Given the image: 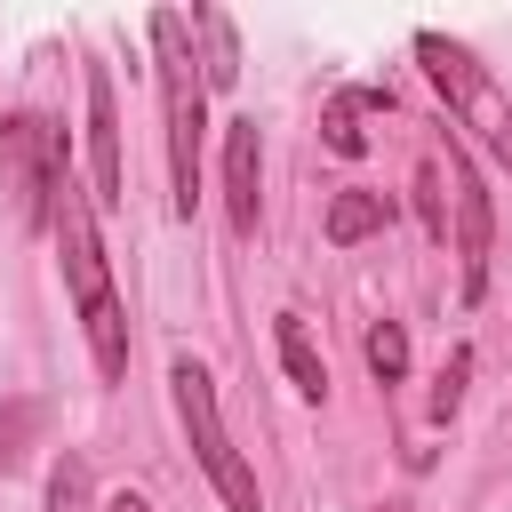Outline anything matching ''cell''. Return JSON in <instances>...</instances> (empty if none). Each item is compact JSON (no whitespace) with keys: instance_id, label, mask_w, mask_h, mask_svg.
<instances>
[{"instance_id":"cell-1","label":"cell","mask_w":512,"mask_h":512,"mask_svg":"<svg viewBox=\"0 0 512 512\" xmlns=\"http://www.w3.org/2000/svg\"><path fill=\"white\" fill-rule=\"evenodd\" d=\"M48 232H56L64 288H72V304H80L96 376L120 384V376H128V320H120V296H112V264H104V232H96V200L72 184V168H64L56 192H48Z\"/></svg>"},{"instance_id":"cell-2","label":"cell","mask_w":512,"mask_h":512,"mask_svg":"<svg viewBox=\"0 0 512 512\" xmlns=\"http://www.w3.org/2000/svg\"><path fill=\"white\" fill-rule=\"evenodd\" d=\"M152 56H160L168 184H176V216L192 224V208H200V144H208V80H200V56H192V24H184V8H152Z\"/></svg>"},{"instance_id":"cell-3","label":"cell","mask_w":512,"mask_h":512,"mask_svg":"<svg viewBox=\"0 0 512 512\" xmlns=\"http://www.w3.org/2000/svg\"><path fill=\"white\" fill-rule=\"evenodd\" d=\"M168 384H176L184 440H192V456H200L208 488L224 496V512H264V488H256L248 456H240V448H232V432H224V408H216V384H208V368H200V360H176V368H168Z\"/></svg>"},{"instance_id":"cell-4","label":"cell","mask_w":512,"mask_h":512,"mask_svg":"<svg viewBox=\"0 0 512 512\" xmlns=\"http://www.w3.org/2000/svg\"><path fill=\"white\" fill-rule=\"evenodd\" d=\"M416 64H424L432 88L448 96V112H456V120L512 168V96L488 80V64H480L464 40H448V32H416Z\"/></svg>"},{"instance_id":"cell-5","label":"cell","mask_w":512,"mask_h":512,"mask_svg":"<svg viewBox=\"0 0 512 512\" xmlns=\"http://www.w3.org/2000/svg\"><path fill=\"white\" fill-rule=\"evenodd\" d=\"M64 168H72V160H64V136H56L40 112H8V120H0V192H8V208H16L24 232L48 224V192H56Z\"/></svg>"},{"instance_id":"cell-6","label":"cell","mask_w":512,"mask_h":512,"mask_svg":"<svg viewBox=\"0 0 512 512\" xmlns=\"http://www.w3.org/2000/svg\"><path fill=\"white\" fill-rule=\"evenodd\" d=\"M440 184H448V224H456V264H464V304L488 288V240H496V208H488V184L472 168V152L448 136L440 152Z\"/></svg>"},{"instance_id":"cell-7","label":"cell","mask_w":512,"mask_h":512,"mask_svg":"<svg viewBox=\"0 0 512 512\" xmlns=\"http://www.w3.org/2000/svg\"><path fill=\"white\" fill-rule=\"evenodd\" d=\"M88 200L96 216L128 200V168H120V96H112V72L88 64Z\"/></svg>"},{"instance_id":"cell-8","label":"cell","mask_w":512,"mask_h":512,"mask_svg":"<svg viewBox=\"0 0 512 512\" xmlns=\"http://www.w3.org/2000/svg\"><path fill=\"white\" fill-rule=\"evenodd\" d=\"M256 200H264L256 120H232V128H224V208H232V232H256Z\"/></svg>"},{"instance_id":"cell-9","label":"cell","mask_w":512,"mask_h":512,"mask_svg":"<svg viewBox=\"0 0 512 512\" xmlns=\"http://www.w3.org/2000/svg\"><path fill=\"white\" fill-rule=\"evenodd\" d=\"M184 24H192V40H200V80H208V88H232V80H240V32H232V16H224V8H192Z\"/></svg>"},{"instance_id":"cell-10","label":"cell","mask_w":512,"mask_h":512,"mask_svg":"<svg viewBox=\"0 0 512 512\" xmlns=\"http://www.w3.org/2000/svg\"><path fill=\"white\" fill-rule=\"evenodd\" d=\"M272 336H280V368H288V384H296L304 400H320V392H328V360H320L312 328H304L296 312H280V328H272Z\"/></svg>"},{"instance_id":"cell-11","label":"cell","mask_w":512,"mask_h":512,"mask_svg":"<svg viewBox=\"0 0 512 512\" xmlns=\"http://www.w3.org/2000/svg\"><path fill=\"white\" fill-rule=\"evenodd\" d=\"M392 224V192H336V208H328V240L336 248H352V240H368V232H384Z\"/></svg>"},{"instance_id":"cell-12","label":"cell","mask_w":512,"mask_h":512,"mask_svg":"<svg viewBox=\"0 0 512 512\" xmlns=\"http://www.w3.org/2000/svg\"><path fill=\"white\" fill-rule=\"evenodd\" d=\"M384 104H392L384 88H336V96H328V112H320V128H328V144H336V152L352 160V152L368 144V136H360V112H384Z\"/></svg>"},{"instance_id":"cell-13","label":"cell","mask_w":512,"mask_h":512,"mask_svg":"<svg viewBox=\"0 0 512 512\" xmlns=\"http://www.w3.org/2000/svg\"><path fill=\"white\" fill-rule=\"evenodd\" d=\"M48 432V400H32V392H16V400H0V472H16L24 464V448Z\"/></svg>"},{"instance_id":"cell-14","label":"cell","mask_w":512,"mask_h":512,"mask_svg":"<svg viewBox=\"0 0 512 512\" xmlns=\"http://www.w3.org/2000/svg\"><path fill=\"white\" fill-rule=\"evenodd\" d=\"M360 352H368V368H376V384H400V376H408V336H400V320H376Z\"/></svg>"},{"instance_id":"cell-15","label":"cell","mask_w":512,"mask_h":512,"mask_svg":"<svg viewBox=\"0 0 512 512\" xmlns=\"http://www.w3.org/2000/svg\"><path fill=\"white\" fill-rule=\"evenodd\" d=\"M464 376H472V344H456V352L440 360V376H432V424H448V416L464 408Z\"/></svg>"},{"instance_id":"cell-16","label":"cell","mask_w":512,"mask_h":512,"mask_svg":"<svg viewBox=\"0 0 512 512\" xmlns=\"http://www.w3.org/2000/svg\"><path fill=\"white\" fill-rule=\"evenodd\" d=\"M416 208H424V232L448 240V192H440V160H432V152H424V168H416Z\"/></svg>"},{"instance_id":"cell-17","label":"cell","mask_w":512,"mask_h":512,"mask_svg":"<svg viewBox=\"0 0 512 512\" xmlns=\"http://www.w3.org/2000/svg\"><path fill=\"white\" fill-rule=\"evenodd\" d=\"M48 512H88V464H80V456L56 464V480H48Z\"/></svg>"},{"instance_id":"cell-18","label":"cell","mask_w":512,"mask_h":512,"mask_svg":"<svg viewBox=\"0 0 512 512\" xmlns=\"http://www.w3.org/2000/svg\"><path fill=\"white\" fill-rule=\"evenodd\" d=\"M104 512H152V504H144L136 488H120V496H104Z\"/></svg>"}]
</instances>
